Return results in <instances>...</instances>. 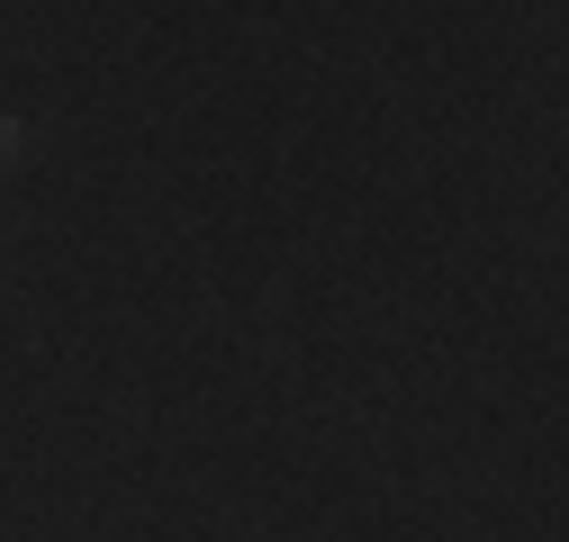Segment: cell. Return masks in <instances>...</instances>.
<instances>
[{
  "instance_id": "6da1fadb",
  "label": "cell",
  "mask_w": 569,
  "mask_h": 542,
  "mask_svg": "<svg viewBox=\"0 0 569 542\" xmlns=\"http://www.w3.org/2000/svg\"><path fill=\"white\" fill-rule=\"evenodd\" d=\"M19 154H28V127H19L10 109H0V172H19Z\"/></svg>"
}]
</instances>
